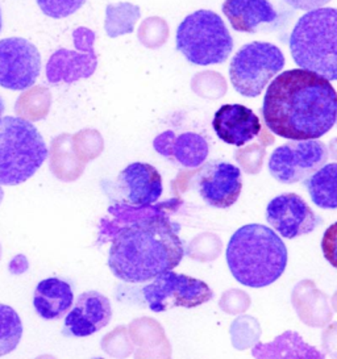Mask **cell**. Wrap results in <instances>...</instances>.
<instances>
[{"label":"cell","instance_id":"6da1fadb","mask_svg":"<svg viewBox=\"0 0 337 359\" xmlns=\"http://www.w3.org/2000/svg\"><path fill=\"white\" fill-rule=\"evenodd\" d=\"M263 117L269 130L279 137L317 140L336 123V90L322 75L305 69L287 70L267 87Z\"/></svg>","mask_w":337,"mask_h":359},{"label":"cell","instance_id":"7a4b0ae2","mask_svg":"<svg viewBox=\"0 0 337 359\" xmlns=\"http://www.w3.org/2000/svg\"><path fill=\"white\" fill-rule=\"evenodd\" d=\"M179 225L153 215L124 226L108 254V267L126 283H144L174 270L185 257Z\"/></svg>","mask_w":337,"mask_h":359},{"label":"cell","instance_id":"3957f363","mask_svg":"<svg viewBox=\"0 0 337 359\" xmlns=\"http://www.w3.org/2000/svg\"><path fill=\"white\" fill-rule=\"evenodd\" d=\"M225 259L239 283L263 288L282 276L289 253L278 233L263 224H248L232 234Z\"/></svg>","mask_w":337,"mask_h":359},{"label":"cell","instance_id":"277c9868","mask_svg":"<svg viewBox=\"0 0 337 359\" xmlns=\"http://www.w3.org/2000/svg\"><path fill=\"white\" fill-rule=\"evenodd\" d=\"M290 52L300 69L337 81V8L305 12L290 34Z\"/></svg>","mask_w":337,"mask_h":359},{"label":"cell","instance_id":"5b68a950","mask_svg":"<svg viewBox=\"0 0 337 359\" xmlns=\"http://www.w3.org/2000/svg\"><path fill=\"white\" fill-rule=\"evenodd\" d=\"M46 158V144L31 121L0 117V186H18L31 180Z\"/></svg>","mask_w":337,"mask_h":359},{"label":"cell","instance_id":"8992f818","mask_svg":"<svg viewBox=\"0 0 337 359\" xmlns=\"http://www.w3.org/2000/svg\"><path fill=\"white\" fill-rule=\"evenodd\" d=\"M177 50L190 64L220 65L233 50V39L216 12L199 10L183 19L177 29Z\"/></svg>","mask_w":337,"mask_h":359},{"label":"cell","instance_id":"52a82bcc","mask_svg":"<svg viewBox=\"0 0 337 359\" xmlns=\"http://www.w3.org/2000/svg\"><path fill=\"white\" fill-rule=\"evenodd\" d=\"M284 66V53L274 43H246L232 60V86L240 95L257 97L274 76L279 74Z\"/></svg>","mask_w":337,"mask_h":359},{"label":"cell","instance_id":"ba28073f","mask_svg":"<svg viewBox=\"0 0 337 359\" xmlns=\"http://www.w3.org/2000/svg\"><path fill=\"white\" fill-rule=\"evenodd\" d=\"M150 311L159 313L173 308H197L209 303L213 291L206 282L173 270L158 275L143 288Z\"/></svg>","mask_w":337,"mask_h":359},{"label":"cell","instance_id":"9c48e42d","mask_svg":"<svg viewBox=\"0 0 337 359\" xmlns=\"http://www.w3.org/2000/svg\"><path fill=\"white\" fill-rule=\"evenodd\" d=\"M328 161V149L319 140L293 141L274 149L267 169L274 180L284 184L305 182Z\"/></svg>","mask_w":337,"mask_h":359},{"label":"cell","instance_id":"30bf717a","mask_svg":"<svg viewBox=\"0 0 337 359\" xmlns=\"http://www.w3.org/2000/svg\"><path fill=\"white\" fill-rule=\"evenodd\" d=\"M96 34L91 29L79 27L73 32L75 50L60 49L53 53L46 65V75L51 83H73L90 78L98 67L94 50Z\"/></svg>","mask_w":337,"mask_h":359},{"label":"cell","instance_id":"8fae6325","mask_svg":"<svg viewBox=\"0 0 337 359\" xmlns=\"http://www.w3.org/2000/svg\"><path fill=\"white\" fill-rule=\"evenodd\" d=\"M41 72L37 48L21 37L0 40V87L22 91L36 83Z\"/></svg>","mask_w":337,"mask_h":359},{"label":"cell","instance_id":"7c38bea8","mask_svg":"<svg viewBox=\"0 0 337 359\" xmlns=\"http://www.w3.org/2000/svg\"><path fill=\"white\" fill-rule=\"evenodd\" d=\"M192 184L206 204L227 210L240 198L242 170L225 161H210L198 170Z\"/></svg>","mask_w":337,"mask_h":359},{"label":"cell","instance_id":"4fadbf2b","mask_svg":"<svg viewBox=\"0 0 337 359\" xmlns=\"http://www.w3.org/2000/svg\"><path fill=\"white\" fill-rule=\"evenodd\" d=\"M266 222L281 237L293 240L314 232L322 219L296 194H282L269 201Z\"/></svg>","mask_w":337,"mask_h":359},{"label":"cell","instance_id":"5bb4252c","mask_svg":"<svg viewBox=\"0 0 337 359\" xmlns=\"http://www.w3.org/2000/svg\"><path fill=\"white\" fill-rule=\"evenodd\" d=\"M111 191L119 203L147 207L161 198L164 183L154 166L144 162H133L120 171Z\"/></svg>","mask_w":337,"mask_h":359},{"label":"cell","instance_id":"9a60e30c","mask_svg":"<svg viewBox=\"0 0 337 359\" xmlns=\"http://www.w3.org/2000/svg\"><path fill=\"white\" fill-rule=\"evenodd\" d=\"M111 318L110 299L98 291H87L78 297L65 317L62 333L66 337H88L107 327Z\"/></svg>","mask_w":337,"mask_h":359},{"label":"cell","instance_id":"2e32d148","mask_svg":"<svg viewBox=\"0 0 337 359\" xmlns=\"http://www.w3.org/2000/svg\"><path fill=\"white\" fill-rule=\"evenodd\" d=\"M212 128L223 142L244 147L261 132V123L251 108L242 104H224L213 116Z\"/></svg>","mask_w":337,"mask_h":359},{"label":"cell","instance_id":"e0dca14e","mask_svg":"<svg viewBox=\"0 0 337 359\" xmlns=\"http://www.w3.org/2000/svg\"><path fill=\"white\" fill-rule=\"evenodd\" d=\"M153 147L162 157L176 161L189 169L201 166L210 153L206 138L194 132H185L177 136L173 130H166L154 138Z\"/></svg>","mask_w":337,"mask_h":359},{"label":"cell","instance_id":"ac0fdd59","mask_svg":"<svg viewBox=\"0 0 337 359\" xmlns=\"http://www.w3.org/2000/svg\"><path fill=\"white\" fill-rule=\"evenodd\" d=\"M221 8L234 31L251 34L278 16L269 0H225Z\"/></svg>","mask_w":337,"mask_h":359},{"label":"cell","instance_id":"d6986e66","mask_svg":"<svg viewBox=\"0 0 337 359\" xmlns=\"http://www.w3.org/2000/svg\"><path fill=\"white\" fill-rule=\"evenodd\" d=\"M73 303L72 285L60 278H46L34 290L33 306L44 320L62 317L73 306Z\"/></svg>","mask_w":337,"mask_h":359},{"label":"cell","instance_id":"ffe728a7","mask_svg":"<svg viewBox=\"0 0 337 359\" xmlns=\"http://www.w3.org/2000/svg\"><path fill=\"white\" fill-rule=\"evenodd\" d=\"M305 186L316 207L337 211V163H326L305 180Z\"/></svg>","mask_w":337,"mask_h":359},{"label":"cell","instance_id":"44dd1931","mask_svg":"<svg viewBox=\"0 0 337 359\" xmlns=\"http://www.w3.org/2000/svg\"><path fill=\"white\" fill-rule=\"evenodd\" d=\"M140 18L141 10L136 4L128 1L108 4L105 7V33L111 39L129 34L135 31Z\"/></svg>","mask_w":337,"mask_h":359},{"label":"cell","instance_id":"7402d4cb","mask_svg":"<svg viewBox=\"0 0 337 359\" xmlns=\"http://www.w3.org/2000/svg\"><path fill=\"white\" fill-rule=\"evenodd\" d=\"M51 108V93L45 87H34L24 93L16 102V114L22 118L39 121L45 118Z\"/></svg>","mask_w":337,"mask_h":359},{"label":"cell","instance_id":"603a6c76","mask_svg":"<svg viewBox=\"0 0 337 359\" xmlns=\"http://www.w3.org/2000/svg\"><path fill=\"white\" fill-rule=\"evenodd\" d=\"M22 337V323L18 312L10 306L0 304V357L18 348Z\"/></svg>","mask_w":337,"mask_h":359},{"label":"cell","instance_id":"cb8c5ba5","mask_svg":"<svg viewBox=\"0 0 337 359\" xmlns=\"http://www.w3.org/2000/svg\"><path fill=\"white\" fill-rule=\"evenodd\" d=\"M168 36H170V29H168V22L159 16L147 18L141 22L137 31L138 41L147 49L161 48L162 45L168 43Z\"/></svg>","mask_w":337,"mask_h":359},{"label":"cell","instance_id":"d4e9b609","mask_svg":"<svg viewBox=\"0 0 337 359\" xmlns=\"http://www.w3.org/2000/svg\"><path fill=\"white\" fill-rule=\"evenodd\" d=\"M87 0H37L42 13L52 19H63L79 11Z\"/></svg>","mask_w":337,"mask_h":359},{"label":"cell","instance_id":"484cf974","mask_svg":"<svg viewBox=\"0 0 337 359\" xmlns=\"http://www.w3.org/2000/svg\"><path fill=\"white\" fill-rule=\"evenodd\" d=\"M322 252L329 264L337 269V222L328 226L323 234Z\"/></svg>","mask_w":337,"mask_h":359},{"label":"cell","instance_id":"4316f807","mask_svg":"<svg viewBox=\"0 0 337 359\" xmlns=\"http://www.w3.org/2000/svg\"><path fill=\"white\" fill-rule=\"evenodd\" d=\"M284 1L295 10H303V11H312L326 6L323 0H284Z\"/></svg>","mask_w":337,"mask_h":359},{"label":"cell","instance_id":"83f0119b","mask_svg":"<svg viewBox=\"0 0 337 359\" xmlns=\"http://www.w3.org/2000/svg\"><path fill=\"white\" fill-rule=\"evenodd\" d=\"M4 100L0 97V117H1V115H3V112H4Z\"/></svg>","mask_w":337,"mask_h":359},{"label":"cell","instance_id":"f1b7e54d","mask_svg":"<svg viewBox=\"0 0 337 359\" xmlns=\"http://www.w3.org/2000/svg\"><path fill=\"white\" fill-rule=\"evenodd\" d=\"M3 199H4V191H3V189L0 187V204H1Z\"/></svg>","mask_w":337,"mask_h":359},{"label":"cell","instance_id":"f546056e","mask_svg":"<svg viewBox=\"0 0 337 359\" xmlns=\"http://www.w3.org/2000/svg\"><path fill=\"white\" fill-rule=\"evenodd\" d=\"M1 27H3V19H1V10H0V31H1Z\"/></svg>","mask_w":337,"mask_h":359},{"label":"cell","instance_id":"4dcf8cb0","mask_svg":"<svg viewBox=\"0 0 337 359\" xmlns=\"http://www.w3.org/2000/svg\"><path fill=\"white\" fill-rule=\"evenodd\" d=\"M323 1H324V3H326H326H329V1H331V0H323Z\"/></svg>","mask_w":337,"mask_h":359},{"label":"cell","instance_id":"1f68e13d","mask_svg":"<svg viewBox=\"0 0 337 359\" xmlns=\"http://www.w3.org/2000/svg\"><path fill=\"white\" fill-rule=\"evenodd\" d=\"M336 120H337V118H336Z\"/></svg>","mask_w":337,"mask_h":359}]
</instances>
